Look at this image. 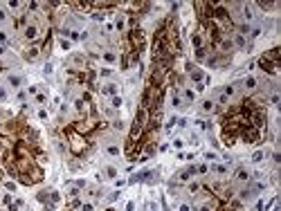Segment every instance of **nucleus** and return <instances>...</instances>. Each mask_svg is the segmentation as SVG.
<instances>
[{
    "label": "nucleus",
    "mask_w": 281,
    "mask_h": 211,
    "mask_svg": "<svg viewBox=\"0 0 281 211\" xmlns=\"http://www.w3.org/2000/svg\"><path fill=\"white\" fill-rule=\"evenodd\" d=\"M65 137H68L70 150L74 153V155H81V153H86V148H88V139H86V135H81V132L72 130V126H68V128H65Z\"/></svg>",
    "instance_id": "f257e3e1"
},
{
    "label": "nucleus",
    "mask_w": 281,
    "mask_h": 211,
    "mask_svg": "<svg viewBox=\"0 0 281 211\" xmlns=\"http://www.w3.org/2000/svg\"><path fill=\"white\" fill-rule=\"evenodd\" d=\"M259 65H261V70H263V72L277 74L279 72V47H272L270 52H265L259 59Z\"/></svg>",
    "instance_id": "f03ea898"
},
{
    "label": "nucleus",
    "mask_w": 281,
    "mask_h": 211,
    "mask_svg": "<svg viewBox=\"0 0 281 211\" xmlns=\"http://www.w3.org/2000/svg\"><path fill=\"white\" fill-rule=\"evenodd\" d=\"M128 45H130V52H135L139 54L144 50V45H146V36L144 32L139 29V27H133V29H128Z\"/></svg>",
    "instance_id": "7ed1b4c3"
},
{
    "label": "nucleus",
    "mask_w": 281,
    "mask_h": 211,
    "mask_svg": "<svg viewBox=\"0 0 281 211\" xmlns=\"http://www.w3.org/2000/svg\"><path fill=\"white\" fill-rule=\"evenodd\" d=\"M99 126H104V123L97 121V117L92 114L90 119H79V121H74V123H72V130L81 132V135H88V132H92V130L99 128Z\"/></svg>",
    "instance_id": "20e7f679"
},
{
    "label": "nucleus",
    "mask_w": 281,
    "mask_h": 211,
    "mask_svg": "<svg viewBox=\"0 0 281 211\" xmlns=\"http://www.w3.org/2000/svg\"><path fill=\"white\" fill-rule=\"evenodd\" d=\"M241 137L245 139L247 144H256V141H261V130L252 128V126H245V128L241 130Z\"/></svg>",
    "instance_id": "39448f33"
},
{
    "label": "nucleus",
    "mask_w": 281,
    "mask_h": 211,
    "mask_svg": "<svg viewBox=\"0 0 281 211\" xmlns=\"http://www.w3.org/2000/svg\"><path fill=\"white\" fill-rule=\"evenodd\" d=\"M23 36H25V41H36L41 36V27L36 23H27L25 29H23Z\"/></svg>",
    "instance_id": "423d86ee"
},
{
    "label": "nucleus",
    "mask_w": 281,
    "mask_h": 211,
    "mask_svg": "<svg viewBox=\"0 0 281 211\" xmlns=\"http://www.w3.org/2000/svg\"><path fill=\"white\" fill-rule=\"evenodd\" d=\"M191 43H193L196 50H200V47H207V41H205V36H202V32H200V29L191 34Z\"/></svg>",
    "instance_id": "0eeeda50"
},
{
    "label": "nucleus",
    "mask_w": 281,
    "mask_h": 211,
    "mask_svg": "<svg viewBox=\"0 0 281 211\" xmlns=\"http://www.w3.org/2000/svg\"><path fill=\"white\" fill-rule=\"evenodd\" d=\"M39 54H41V47L39 45H32V47H27V50H25V59L27 61H36V59H39Z\"/></svg>",
    "instance_id": "6e6552de"
},
{
    "label": "nucleus",
    "mask_w": 281,
    "mask_h": 211,
    "mask_svg": "<svg viewBox=\"0 0 281 211\" xmlns=\"http://www.w3.org/2000/svg\"><path fill=\"white\" fill-rule=\"evenodd\" d=\"M187 70H189V74H191V79H193L196 83H202V79H205V74H202L200 70H196V68H191V65H187Z\"/></svg>",
    "instance_id": "1a4fd4ad"
},
{
    "label": "nucleus",
    "mask_w": 281,
    "mask_h": 211,
    "mask_svg": "<svg viewBox=\"0 0 281 211\" xmlns=\"http://www.w3.org/2000/svg\"><path fill=\"white\" fill-rule=\"evenodd\" d=\"M247 177H250V175H247L245 168H236V180H238V182H247Z\"/></svg>",
    "instance_id": "9d476101"
},
{
    "label": "nucleus",
    "mask_w": 281,
    "mask_h": 211,
    "mask_svg": "<svg viewBox=\"0 0 281 211\" xmlns=\"http://www.w3.org/2000/svg\"><path fill=\"white\" fill-rule=\"evenodd\" d=\"M220 94H223V97H227V99H229V97H234V94H236V88H234V85H225V90H223Z\"/></svg>",
    "instance_id": "9b49d317"
},
{
    "label": "nucleus",
    "mask_w": 281,
    "mask_h": 211,
    "mask_svg": "<svg viewBox=\"0 0 281 211\" xmlns=\"http://www.w3.org/2000/svg\"><path fill=\"white\" fill-rule=\"evenodd\" d=\"M207 59V47H200V50H196V61H205Z\"/></svg>",
    "instance_id": "f8f14e48"
},
{
    "label": "nucleus",
    "mask_w": 281,
    "mask_h": 211,
    "mask_svg": "<svg viewBox=\"0 0 281 211\" xmlns=\"http://www.w3.org/2000/svg\"><path fill=\"white\" fill-rule=\"evenodd\" d=\"M232 45L243 47V45H245V36H243V34H236V36H234V43H232Z\"/></svg>",
    "instance_id": "ddd939ff"
},
{
    "label": "nucleus",
    "mask_w": 281,
    "mask_h": 211,
    "mask_svg": "<svg viewBox=\"0 0 281 211\" xmlns=\"http://www.w3.org/2000/svg\"><path fill=\"white\" fill-rule=\"evenodd\" d=\"M9 83H11L14 88H18V85H20V76H16V74H9Z\"/></svg>",
    "instance_id": "4468645a"
},
{
    "label": "nucleus",
    "mask_w": 281,
    "mask_h": 211,
    "mask_svg": "<svg viewBox=\"0 0 281 211\" xmlns=\"http://www.w3.org/2000/svg\"><path fill=\"white\" fill-rule=\"evenodd\" d=\"M124 25H126L124 14H119V16H117V29H119V32H124Z\"/></svg>",
    "instance_id": "2eb2a0df"
},
{
    "label": "nucleus",
    "mask_w": 281,
    "mask_h": 211,
    "mask_svg": "<svg viewBox=\"0 0 281 211\" xmlns=\"http://www.w3.org/2000/svg\"><path fill=\"white\" fill-rule=\"evenodd\" d=\"M245 88H256V79H254V76H247V79H245Z\"/></svg>",
    "instance_id": "dca6fc26"
},
{
    "label": "nucleus",
    "mask_w": 281,
    "mask_h": 211,
    "mask_svg": "<svg viewBox=\"0 0 281 211\" xmlns=\"http://www.w3.org/2000/svg\"><path fill=\"white\" fill-rule=\"evenodd\" d=\"M214 108H216V106H214V101H202V110H205V112H211Z\"/></svg>",
    "instance_id": "f3484780"
},
{
    "label": "nucleus",
    "mask_w": 281,
    "mask_h": 211,
    "mask_svg": "<svg viewBox=\"0 0 281 211\" xmlns=\"http://www.w3.org/2000/svg\"><path fill=\"white\" fill-rule=\"evenodd\" d=\"M48 200H50V204H56V202L61 200V195H59V193H54V191H50V198H48Z\"/></svg>",
    "instance_id": "a211bd4d"
},
{
    "label": "nucleus",
    "mask_w": 281,
    "mask_h": 211,
    "mask_svg": "<svg viewBox=\"0 0 281 211\" xmlns=\"http://www.w3.org/2000/svg\"><path fill=\"white\" fill-rule=\"evenodd\" d=\"M259 7H261V9H274L277 2H263V0H259Z\"/></svg>",
    "instance_id": "6ab92c4d"
},
{
    "label": "nucleus",
    "mask_w": 281,
    "mask_h": 211,
    "mask_svg": "<svg viewBox=\"0 0 281 211\" xmlns=\"http://www.w3.org/2000/svg\"><path fill=\"white\" fill-rule=\"evenodd\" d=\"M104 59H106L108 63H115V59H117V56H115V52H106V54H104Z\"/></svg>",
    "instance_id": "aec40b11"
},
{
    "label": "nucleus",
    "mask_w": 281,
    "mask_h": 211,
    "mask_svg": "<svg viewBox=\"0 0 281 211\" xmlns=\"http://www.w3.org/2000/svg\"><path fill=\"white\" fill-rule=\"evenodd\" d=\"M182 99H184V101H193V92H191V90H184V92H182Z\"/></svg>",
    "instance_id": "412c9836"
},
{
    "label": "nucleus",
    "mask_w": 281,
    "mask_h": 211,
    "mask_svg": "<svg viewBox=\"0 0 281 211\" xmlns=\"http://www.w3.org/2000/svg\"><path fill=\"white\" fill-rule=\"evenodd\" d=\"M104 92H106V94H115V92H117V88L110 83V85H106V88H104Z\"/></svg>",
    "instance_id": "4be33fe9"
},
{
    "label": "nucleus",
    "mask_w": 281,
    "mask_h": 211,
    "mask_svg": "<svg viewBox=\"0 0 281 211\" xmlns=\"http://www.w3.org/2000/svg\"><path fill=\"white\" fill-rule=\"evenodd\" d=\"M198 189H200V184H198V182H191V184H189V193H196Z\"/></svg>",
    "instance_id": "5701e85b"
},
{
    "label": "nucleus",
    "mask_w": 281,
    "mask_h": 211,
    "mask_svg": "<svg viewBox=\"0 0 281 211\" xmlns=\"http://www.w3.org/2000/svg\"><path fill=\"white\" fill-rule=\"evenodd\" d=\"M110 103H112V108H119V106H121V99H119V97H112Z\"/></svg>",
    "instance_id": "b1692460"
},
{
    "label": "nucleus",
    "mask_w": 281,
    "mask_h": 211,
    "mask_svg": "<svg viewBox=\"0 0 281 211\" xmlns=\"http://www.w3.org/2000/svg\"><path fill=\"white\" fill-rule=\"evenodd\" d=\"M252 159H254V162H261V159H263V153H261V150L254 153V155H252Z\"/></svg>",
    "instance_id": "393cba45"
},
{
    "label": "nucleus",
    "mask_w": 281,
    "mask_h": 211,
    "mask_svg": "<svg viewBox=\"0 0 281 211\" xmlns=\"http://www.w3.org/2000/svg\"><path fill=\"white\" fill-rule=\"evenodd\" d=\"M214 171H216V173H220V175H223V173H225V171H227V168H225V166H220V164H216V166H214Z\"/></svg>",
    "instance_id": "a878e982"
},
{
    "label": "nucleus",
    "mask_w": 281,
    "mask_h": 211,
    "mask_svg": "<svg viewBox=\"0 0 281 211\" xmlns=\"http://www.w3.org/2000/svg\"><path fill=\"white\" fill-rule=\"evenodd\" d=\"M106 173H108L110 177H115V175H117V171H115V168H112V166H108V168H106Z\"/></svg>",
    "instance_id": "bb28decb"
},
{
    "label": "nucleus",
    "mask_w": 281,
    "mask_h": 211,
    "mask_svg": "<svg viewBox=\"0 0 281 211\" xmlns=\"http://www.w3.org/2000/svg\"><path fill=\"white\" fill-rule=\"evenodd\" d=\"M108 153H110V155H117L119 148H117V146H108Z\"/></svg>",
    "instance_id": "cd10ccee"
},
{
    "label": "nucleus",
    "mask_w": 281,
    "mask_h": 211,
    "mask_svg": "<svg viewBox=\"0 0 281 211\" xmlns=\"http://www.w3.org/2000/svg\"><path fill=\"white\" fill-rule=\"evenodd\" d=\"M2 159H7V150H5L2 146H0V162H2Z\"/></svg>",
    "instance_id": "c85d7f7f"
},
{
    "label": "nucleus",
    "mask_w": 281,
    "mask_h": 211,
    "mask_svg": "<svg viewBox=\"0 0 281 211\" xmlns=\"http://www.w3.org/2000/svg\"><path fill=\"white\" fill-rule=\"evenodd\" d=\"M173 106H182V99H180V97H178V94H175V97H173Z\"/></svg>",
    "instance_id": "c756f323"
},
{
    "label": "nucleus",
    "mask_w": 281,
    "mask_h": 211,
    "mask_svg": "<svg viewBox=\"0 0 281 211\" xmlns=\"http://www.w3.org/2000/svg\"><path fill=\"white\" fill-rule=\"evenodd\" d=\"M18 207H20V202H14V204H9V211H18Z\"/></svg>",
    "instance_id": "7c9ffc66"
},
{
    "label": "nucleus",
    "mask_w": 281,
    "mask_h": 211,
    "mask_svg": "<svg viewBox=\"0 0 281 211\" xmlns=\"http://www.w3.org/2000/svg\"><path fill=\"white\" fill-rule=\"evenodd\" d=\"M121 126H124V123H121V121H112V128H117V130H121Z\"/></svg>",
    "instance_id": "2f4dec72"
},
{
    "label": "nucleus",
    "mask_w": 281,
    "mask_h": 211,
    "mask_svg": "<svg viewBox=\"0 0 281 211\" xmlns=\"http://www.w3.org/2000/svg\"><path fill=\"white\" fill-rule=\"evenodd\" d=\"M36 101H39V103H45V94H36Z\"/></svg>",
    "instance_id": "473e14b6"
},
{
    "label": "nucleus",
    "mask_w": 281,
    "mask_h": 211,
    "mask_svg": "<svg viewBox=\"0 0 281 211\" xmlns=\"http://www.w3.org/2000/svg\"><path fill=\"white\" fill-rule=\"evenodd\" d=\"M0 43H7V34L5 32H0Z\"/></svg>",
    "instance_id": "72a5a7b5"
},
{
    "label": "nucleus",
    "mask_w": 281,
    "mask_h": 211,
    "mask_svg": "<svg viewBox=\"0 0 281 211\" xmlns=\"http://www.w3.org/2000/svg\"><path fill=\"white\" fill-rule=\"evenodd\" d=\"M81 209H83V211H92V204H83Z\"/></svg>",
    "instance_id": "f704fd0d"
},
{
    "label": "nucleus",
    "mask_w": 281,
    "mask_h": 211,
    "mask_svg": "<svg viewBox=\"0 0 281 211\" xmlns=\"http://www.w3.org/2000/svg\"><path fill=\"white\" fill-rule=\"evenodd\" d=\"M180 211H191V207H189V204H182V207H180Z\"/></svg>",
    "instance_id": "c9c22d12"
},
{
    "label": "nucleus",
    "mask_w": 281,
    "mask_h": 211,
    "mask_svg": "<svg viewBox=\"0 0 281 211\" xmlns=\"http://www.w3.org/2000/svg\"><path fill=\"white\" fill-rule=\"evenodd\" d=\"M5 18H7V14H5V11H0V23H2Z\"/></svg>",
    "instance_id": "e433bc0d"
},
{
    "label": "nucleus",
    "mask_w": 281,
    "mask_h": 211,
    "mask_svg": "<svg viewBox=\"0 0 281 211\" xmlns=\"http://www.w3.org/2000/svg\"><path fill=\"white\" fill-rule=\"evenodd\" d=\"M2 54H5V47H2V45H0V56H2Z\"/></svg>",
    "instance_id": "4c0bfd02"
},
{
    "label": "nucleus",
    "mask_w": 281,
    "mask_h": 211,
    "mask_svg": "<svg viewBox=\"0 0 281 211\" xmlns=\"http://www.w3.org/2000/svg\"><path fill=\"white\" fill-rule=\"evenodd\" d=\"M0 97H5V90H2V88H0Z\"/></svg>",
    "instance_id": "58836bf2"
},
{
    "label": "nucleus",
    "mask_w": 281,
    "mask_h": 211,
    "mask_svg": "<svg viewBox=\"0 0 281 211\" xmlns=\"http://www.w3.org/2000/svg\"><path fill=\"white\" fill-rule=\"evenodd\" d=\"M108 211H115V209H108Z\"/></svg>",
    "instance_id": "ea45409f"
},
{
    "label": "nucleus",
    "mask_w": 281,
    "mask_h": 211,
    "mask_svg": "<svg viewBox=\"0 0 281 211\" xmlns=\"http://www.w3.org/2000/svg\"><path fill=\"white\" fill-rule=\"evenodd\" d=\"M216 211H218V209H216Z\"/></svg>",
    "instance_id": "a19ab883"
}]
</instances>
